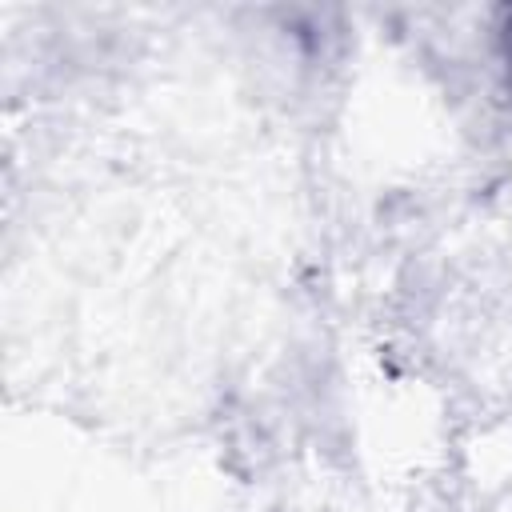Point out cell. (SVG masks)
Here are the masks:
<instances>
[{
    "instance_id": "obj_1",
    "label": "cell",
    "mask_w": 512,
    "mask_h": 512,
    "mask_svg": "<svg viewBox=\"0 0 512 512\" xmlns=\"http://www.w3.org/2000/svg\"><path fill=\"white\" fill-rule=\"evenodd\" d=\"M492 56H496L500 84L512 100V4L496 8V16H492Z\"/></svg>"
}]
</instances>
